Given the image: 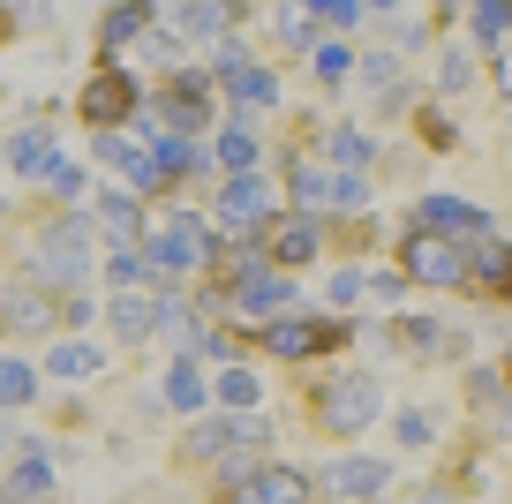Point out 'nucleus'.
I'll use <instances>...</instances> for the list:
<instances>
[{
  "mask_svg": "<svg viewBox=\"0 0 512 504\" xmlns=\"http://www.w3.org/2000/svg\"><path fill=\"white\" fill-rule=\"evenodd\" d=\"M317 414H324V429H339V437L369 429V422H377V377H362V369L324 377V384H317Z\"/></svg>",
  "mask_w": 512,
  "mask_h": 504,
  "instance_id": "obj_1",
  "label": "nucleus"
},
{
  "mask_svg": "<svg viewBox=\"0 0 512 504\" xmlns=\"http://www.w3.org/2000/svg\"><path fill=\"white\" fill-rule=\"evenodd\" d=\"M38 271H46L53 286H76L83 271H91V226L83 219H61L38 234Z\"/></svg>",
  "mask_w": 512,
  "mask_h": 504,
  "instance_id": "obj_2",
  "label": "nucleus"
},
{
  "mask_svg": "<svg viewBox=\"0 0 512 504\" xmlns=\"http://www.w3.org/2000/svg\"><path fill=\"white\" fill-rule=\"evenodd\" d=\"M204 256H211V226L196 219V211H181V219L151 241V264H159V271H196Z\"/></svg>",
  "mask_w": 512,
  "mask_h": 504,
  "instance_id": "obj_3",
  "label": "nucleus"
},
{
  "mask_svg": "<svg viewBox=\"0 0 512 504\" xmlns=\"http://www.w3.org/2000/svg\"><path fill=\"white\" fill-rule=\"evenodd\" d=\"M407 279H422V286H452V279H467V256L452 249L445 234H407Z\"/></svg>",
  "mask_w": 512,
  "mask_h": 504,
  "instance_id": "obj_4",
  "label": "nucleus"
},
{
  "mask_svg": "<svg viewBox=\"0 0 512 504\" xmlns=\"http://www.w3.org/2000/svg\"><path fill=\"white\" fill-rule=\"evenodd\" d=\"M422 226H445V241H482L490 234V219H482L475 204H460V196H422Z\"/></svg>",
  "mask_w": 512,
  "mask_h": 504,
  "instance_id": "obj_5",
  "label": "nucleus"
},
{
  "mask_svg": "<svg viewBox=\"0 0 512 504\" xmlns=\"http://www.w3.org/2000/svg\"><path fill=\"white\" fill-rule=\"evenodd\" d=\"M234 504H309V482L294 467H256V482H241Z\"/></svg>",
  "mask_w": 512,
  "mask_h": 504,
  "instance_id": "obj_6",
  "label": "nucleus"
},
{
  "mask_svg": "<svg viewBox=\"0 0 512 504\" xmlns=\"http://www.w3.org/2000/svg\"><path fill=\"white\" fill-rule=\"evenodd\" d=\"M83 113H91V121H121V113H136V83H128L121 68L91 76V83H83Z\"/></svg>",
  "mask_w": 512,
  "mask_h": 504,
  "instance_id": "obj_7",
  "label": "nucleus"
},
{
  "mask_svg": "<svg viewBox=\"0 0 512 504\" xmlns=\"http://www.w3.org/2000/svg\"><path fill=\"white\" fill-rule=\"evenodd\" d=\"M324 339H339V331L332 324H302V316H279V324H264V347H272V354H287V362H302V354L309 347H324Z\"/></svg>",
  "mask_w": 512,
  "mask_h": 504,
  "instance_id": "obj_8",
  "label": "nucleus"
},
{
  "mask_svg": "<svg viewBox=\"0 0 512 504\" xmlns=\"http://www.w3.org/2000/svg\"><path fill=\"white\" fill-rule=\"evenodd\" d=\"M279 301H287V279H279V271H241V286H234L241 316H279Z\"/></svg>",
  "mask_w": 512,
  "mask_h": 504,
  "instance_id": "obj_9",
  "label": "nucleus"
},
{
  "mask_svg": "<svg viewBox=\"0 0 512 504\" xmlns=\"http://www.w3.org/2000/svg\"><path fill=\"white\" fill-rule=\"evenodd\" d=\"M264 211H272L264 181H249V174H241V181H226V196H219V219H226V226H256Z\"/></svg>",
  "mask_w": 512,
  "mask_h": 504,
  "instance_id": "obj_10",
  "label": "nucleus"
},
{
  "mask_svg": "<svg viewBox=\"0 0 512 504\" xmlns=\"http://www.w3.org/2000/svg\"><path fill=\"white\" fill-rule=\"evenodd\" d=\"M264 249H272L279 264H309V256H317V226H309V219H279Z\"/></svg>",
  "mask_w": 512,
  "mask_h": 504,
  "instance_id": "obj_11",
  "label": "nucleus"
},
{
  "mask_svg": "<svg viewBox=\"0 0 512 504\" xmlns=\"http://www.w3.org/2000/svg\"><path fill=\"white\" fill-rule=\"evenodd\" d=\"M475 271H482V286H497V301H512V249L475 241Z\"/></svg>",
  "mask_w": 512,
  "mask_h": 504,
  "instance_id": "obj_12",
  "label": "nucleus"
},
{
  "mask_svg": "<svg viewBox=\"0 0 512 504\" xmlns=\"http://www.w3.org/2000/svg\"><path fill=\"white\" fill-rule=\"evenodd\" d=\"M384 482H392V467H377V459H347V467H339V489H347V497H377Z\"/></svg>",
  "mask_w": 512,
  "mask_h": 504,
  "instance_id": "obj_13",
  "label": "nucleus"
},
{
  "mask_svg": "<svg viewBox=\"0 0 512 504\" xmlns=\"http://www.w3.org/2000/svg\"><path fill=\"white\" fill-rule=\"evenodd\" d=\"M98 219H106L113 241H136V234H144V211L128 204V196H106V204H98Z\"/></svg>",
  "mask_w": 512,
  "mask_h": 504,
  "instance_id": "obj_14",
  "label": "nucleus"
},
{
  "mask_svg": "<svg viewBox=\"0 0 512 504\" xmlns=\"http://www.w3.org/2000/svg\"><path fill=\"white\" fill-rule=\"evenodd\" d=\"M151 316H159V309H151L144 294H121V301H113V331H121V339H144Z\"/></svg>",
  "mask_w": 512,
  "mask_h": 504,
  "instance_id": "obj_15",
  "label": "nucleus"
},
{
  "mask_svg": "<svg viewBox=\"0 0 512 504\" xmlns=\"http://www.w3.org/2000/svg\"><path fill=\"white\" fill-rule=\"evenodd\" d=\"M166 23H174V31H189V38H211V31H226V8H166Z\"/></svg>",
  "mask_w": 512,
  "mask_h": 504,
  "instance_id": "obj_16",
  "label": "nucleus"
},
{
  "mask_svg": "<svg viewBox=\"0 0 512 504\" xmlns=\"http://www.w3.org/2000/svg\"><path fill=\"white\" fill-rule=\"evenodd\" d=\"M166 399H174L181 414H204V377H196V362H181L174 377H166Z\"/></svg>",
  "mask_w": 512,
  "mask_h": 504,
  "instance_id": "obj_17",
  "label": "nucleus"
},
{
  "mask_svg": "<svg viewBox=\"0 0 512 504\" xmlns=\"http://www.w3.org/2000/svg\"><path fill=\"white\" fill-rule=\"evenodd\" d=\"M46 489H53V474H46V459H38V452H23V467H16V474H8V497H46Z\"/></svg>",
  "mask_w": 512,
  "mask_h": 504,
  "instance_id": "obj_18",
  "label": "nucleus"
},
{
  "mask_svg": "<svg viewBox=\"0 0 512 504\" xmlns=\"http://www.w3.org/2000/svg\"><path fill=\"white\" fill-rule=\"evenodd\" d=\"M219 158H226V166H234V181H241V166H249V158H256V128H249V121H234V128H226V136H219Z\"/></svg>",
  "mask_w": 512,
  "mask_h": 504,
  "instance_id": "obj_19",
  "label": "nucleus"
},
{
  "mask_svg": "<svg viewBox=\"0 0 512 504\" xmlns=\"http://www.w3.org/2000/svg\"><path fill=\"white\" fill-rule=\"evenodd\" d=\"M91 369H98V354L83 347V339H76V347H61V354H53V377H91Z\"/></svg>",
  "mask_w": 512,
  "mask_h": 504,
  "instance_id": "obj_20",
  "label": "nucleus"
},
{
  "mask_svg": "<svg viewBox=\"0 0 512 504\" xmlns=\"http://www.w3.org/2000/svg\"><path fill=\"white\" fill-rule=\"evenodd\" d=\"M8 158H16V166H53V143L38 136V128H23V136H16V151H8Z\"/></svg>",
  "mask_w": 512,
  "mask_h": 504,
  "instance_id": "obj_21",
  "label": "nucleus"
},
{
  "mask_svg": "<svg viewBox=\"0 0 512 504\" xmlns=\"http://www.w3.org/2000/svg\"><path fill=\"white\" fill-rule=\"evenodd\" d=\"M144 31V8H113L106 16V46H121V38H136Z\"/></svg>",
  "mask_w": 512,
  "mask_h": 504,
  "instance_id": "obj_22",
  "label": "nucleus"
},
{
  "mask_svg": "<svg viewBox=\"0 0 512 504\" xmlns=\"http://www.w3.org/2000/svg\"><path fill=\"white\" fill-rule=\"evenodd\" d=\"M0 399H16V407L31 399V369L23 362H0Z\"/></svg>",
  "mask_w": 512,
  "mask_h": 504,
  "instance_id": "obj_23",
  "label": "nucleus"
},
{
  "mask_svg": "<svg viewBox=\"0 0 512 504\" xmlns=\"http://www.w3.org/2000/svg\"><path fill=\"white\" fill-rule=\"evenodd\" d=\"M467 23H475V38H482V46H490V38H505L512 8H475V16H467Z\"/></svg>",
  "mask_w": 512,
  "mask_h": 504,
  "instance_id": "obj_24",
  "label": "nucleus"
},
{
  "mask_svg": "<svg viewBox=\"0 0 512 504\" xmlns=\"http://www.w3.org/2000/svg\"><path fill=\"white\" fill-rule=\"evenodd\" d=\"M294 196H302V204H324V196H332V174H317V166L294 174Z\"/></svg>",
  "mask_w": 512,
  "mask_h": 504,
  "instance_id": "obj_25",
  "label": "nucleus"
},
{
  "mask_svg": "<svg viewBox=\"0 0 512 504\" xmlns=\"http://www.w3.org/2000/svg\"><path fill=\"white\" fill-rule=\"evenodd\" d=\"M226 399H234V407H256V377L249 369H226V384H219Z\"/></svg>",
  "mask_w": 512,
  "mask_h": 504,
  "instance_id": "obj_26",
  "label": "nucleus"
},
{
  "mask_svg": "<svg viewBox=\"0 0 512 504\" xmlns=\"http://www.w3.org/2000/svg\"><path fill=\"white\" fill-rule=\"evenodd\" d=\"M144 271H151V256H136V249H121V256H113V279H121V286H136Z\"/></svg>",
  "mask_w": 512,
  "mask_h": 504,
  "instance_id": "obj_27",
  "label": "nucleus"
},
{
  "mask_svg": "<svg viewBox=\"0 0 512 504\" xmlns=\"http://www.w3.org/2000/svg\"><path fill=\"white\" fill-rule=\"evenodd\" d=\"M46 174H53V189H61V196H83V166H68V158H53Z\"/></svg>",
  "mask_w": 512,
  "mask_h": 504,
  "instance_id": "obj_28",
  "label": "nucleus"
},
{
  "mask_svg": "<svg viewBox=\"0 0 512 504\" xmlns=\"http://www.w3.org/2000/svg\"><path fill=\"white\" fill-rule=\"evenodd\" d=\"M8 324H23V331H38V324H46V301H8Z\"/></svg>",
  "mask_w": 512,
  "mask_h": 504,
  "instance_id": "obj_29",
  "label": "nucleus"
},
{
  "mask_svg": "<svg viewBox=\"0 0 512 504\" xmlns=\"http://www.w3.org/2000/svg\"><path fill=\"white\" fill-rule=\"evenodd\" d=\"M332 158H339V166H362L369 143H362V136H332Z\"/></svg>",
  "mask_w": 512,
  "mask_h": 504,
  "instance_id": "obj_30",
  "label": "nucleus"
},
{
  "mask_svg": "<svg viewBox=\"0 0 512 504\" xmlns=\"http://www.w3.org/2000/svg\"><path fill=\"white\" fill-rule=\"evenodd\" d=\"M362 196H369L362 174H332V204H362Z\"/></svg>",
  "mask_w": 512,
  "mask_h": 504,
  "instance_id": "obj_31",
  "label": "nucleus"
},
{
  "mask_svg": "<svg viewBox=\"0 0 512 504\" xmlns=\"http://www.w3.org/2000/svg\"><path fill=\"white\" fill-rule=\"evenodd\" d=\"M400 444H430V414H400Z\"/></svg>",
  "mask_w": 512,
  "mask_h": 504,
  "instance_id": "obj_32",
  "label": "nucleus"
},
{
  "mask_svg": "<svg viewBox=\"0 0 512 504\" xmlns=\"http://www.w3.org/2000/svg\"><path fill=\"white\" fill-rule=\"evenodd\" d=\"M369 294V279H354V271H339V279H332V301H362Z\"/></svg>",
  "mask_w": 512,
  "mask_h": 504,
  "instance_id": "obj_33",
  "label": "nucleus"
},
{
  "mask_svg": "<svg viewBox=\"0 0 512 504\" xmlns=\"http://www.w3.org/2000/svg\"><path fill=\"white\" fill-rule=\"evenodd\" d=\"M400 286H407L400 271H377V279H369V294H377V301H400Z\"/></svg>",
  "mask_w": 512,
  "mask_h": 504,
  "instance_id": "obj_34",
  "label": "nucleus"
},
{
  "mask_svg": "<svg viewBox=\"0 0 512 504\" xmlns=\"http://www.w3.org/2000/svg\"><path fill=\"white\" fill-rule=\"evenodd\" d=\"M279 31H287L294 46H302V38H309V8H287V16H279Z\"/></svg>",
  "mask_w": 512,
  "mask_h": 504,
  "instance_id": "obj_35",
  "label": "nucleus"
},
{
  "mask_svg": "<svg viewBox=\"0 0 512 504\" xmlns=\"http://www.w3.org/2000/svg\"><path fill=\"white\" fill-rule=\"evenodd\" d=\"M347 68V46H317V76H339Z\"/></svg>",
  "mask_w": 512,
  "mask_h": 504,
  "instance_id": "obj_36",
  "label": "nucleus"
},
{
  "mask_svg": "<svg viewBox=\"0 0 512 504\" xmlns=\"http://www.w3.org/2000/svg\"><path fill=\"white\" fill-rule=\"evenodd\" d=\"M497 91H505V98H512V61H497Z\"/></svg>",
  "mask_w": 512,
  "mask_h": 504,
  "instance_id": "obj_37",
  "label": "nucleus"
},
{
  "mask_svg": "<svg viewBox=\"0 0 512 504\" xmlns=\"http://www.w3.org/2000/svg\"><path fill=\"white\" fill-rule=\"evenodd\" d=\"M0 452H8V422H0Z\"/></svg>",
  "mask_w": 512,
  "mask_h": 504,
  "instance_id": "obj_38",
  "label": "nucleus"
},
{
  "mask_svg": "<svg viewBox=\"0 0 512 504\" xmlns=\"http://www.w3.org/2000/svg\"><path fill=\"white\" fill-rule=\"evenodd\" d=\"M0 504H16V497H0Z\"/></svg>",
  "mask_w": 512,
  "mask_h": 504,
  "instance_id": "obj_39",
  "label": "nucleus"
}]
</instances>
